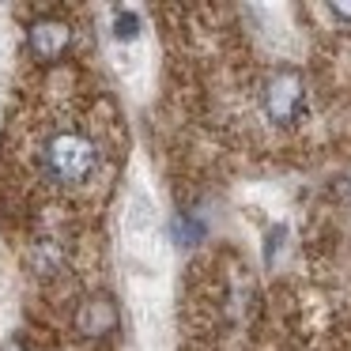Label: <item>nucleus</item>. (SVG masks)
Listing matches in <instances>:
<instances>
[{
  "label": "nucleus",
  "instance_id": "20e7f679",
  "mask_svg": "<svg viewBox=\"0 0 351 351\" xmlns=\"http://www.w3.org/2000/svg\"><path fill=\"white\" fill-rule=\"evenodd\" d=\"M117 325V310L110 298H87V302H80L76 310V328L84 336H91V340H99V336L114 332Z\"/></svg>",
  "mask_w": 351,
  "mask_h": 351
},
{
  "label": "nucleus",
  "instance_id": "f257e3e1",
  "mask_svg": "<svg viewBox=\"0 0 351 351\" xmlns=\"http://www.w3.org/2000/svg\"><path fill=\"white\" fill-rule=\"evenodd\" d=\"M34 174L61 193H80L102 174V144L87 125L53 121L34 136Z\"/></svg>",
  "mask_w": 351,
  "mask_h": 351
},
{
  "label": "nucleus",
  "instance_id": "423d86ee",
  "mask_svg": "<svg viewBox=\"0 0 351 351\" xmlns=\"http://www.w3.org/2000/svg\"><path fill=\"white\" fill-rule=\"evenodd\" d=\"M170 234H174L178 245H193V242H200V238H204V223L193 219V215H178Z\"/></svg>",
  "mask_w": 351,
  "mask_h": 351
},
{
  "label": "nucleus",
  "instance_id": "39448f33",
  "mask_svg": "<svg viewBox=\"0 0 351 351\" xmlns=\"http://www.w3.org/2000/svg\"><path fill=\"white\" fill-rule=\"evenodd\" d=\"M140 34H144V19H140L136 12L117 8L114 16H110V38H114L121 49L136 46V42H140Z\"/></svg>",
  "mask_w": 351,
  "mask_h": 351
},
{
  "label": "nucleus",
  "instance_id": "7ed1b4c3",
  "mask_svg": "<svg viewBox=\"0 0 351 351\" xmlns=\"http://www.w3.org/2000/svg\"><path fill=\"white\" fill-rule=\"evenodd\" d=\"M72 46V27L64 19H34L27 27V49L38 61H61Z\"/></svg>",
  "mask_w": 351,
  "mask_h": 351
},
{
  "label": "nucleus",
  "instance_id": "f03ea898",
  "mask_svg": "<svg viewBox=\"0 0 351 351\" xmlns=\"http://www.w3.org/2000/svg\"><path fill=\"white\" fill-rule=\"evenodd\" d=\"M306 80L302 72L295 69H276L265 76V87H261V110L265 117L276 125V129H291L306 117Z\"/></svg>",
  "mask_w": 351,
  "mask_h": 351
},
{
  "label": "nucleus",
  "instance_id": "0eeeda50",
  "mask_svg": "<svg viewBox=\"0 0 351 351\" xmlns=\"http://www.w3.org/2000/svg\"><path fill=\"white\" fill-rule=\"evenodd\" d=\"M0 351H34V348H31V343H27V340H19V336H12V340L4 343V348H0Z\"/></svg>",
  "mask_w": 351,
  "mask_h": 351
}]
</instances>
